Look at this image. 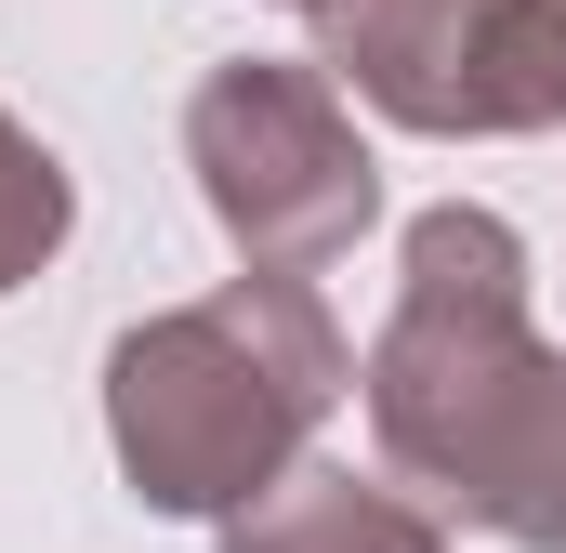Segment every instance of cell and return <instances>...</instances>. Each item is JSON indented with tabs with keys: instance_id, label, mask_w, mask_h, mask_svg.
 <instances>
[{
	"instance_id": "5b68a950",
	"label": "cell",
	"mask_w": 566,
	"mask_h": 553,
	"mask_svg": "<svg viewBox=\"0 0 566 553\" xmlns=\"http://www.w3.org/2000/svg\"><path fill=\"white\" fill-rule=\"evenodd\" d=\"M224 553H448L409 488H382V474H356V461H290L277 488H251L238 514H224Z\"/></svg>"
},
{
	"instance_id": "6da1fadb",
	"label": "cell",
	"mask_w": 566,
	"mask_h": 553,
	"mask_svg": "<svg viewBox=\"0 0 566 553\" xmlns=\"http://www.w3.org/2000/svg\"><path fill=\"white\" fill-rule=\"evenodd\" d=\"M356 409L396 488L514 553H566V343L527 330V238L488 198H434L409 225Z\"/></svg>"
},
{
	"instance_id": "277c9868",
	"label": "cell",
	"mask_w": 566,
	"mask_h": 553,
	"mask_svg": "<svg viewBox=\"0 0 566 553\" xmlns=\"http://www.w3.org/2000/svg\"><path fill=\"white\" fill-rule=\"evenodd\" d=\"M316 66L422 145H488L514 133L501 106V0H303Z\"/></svg>"
},
{
	"instance_id": "52a82bcc",
	"label": "cell",
	"mask_w": 566,
	"mask_h": 553,
	"mask_svg": "<svg viewBox=\"0 0 566 553\" xmlns=\"http://www.w3.org/2000/svg\"><path fill=\"white\" fill-rule=\"evenodd\" d=\"M501 106L514 133H566V0H501Z\"/></svg>"
},
{
	"instance_id": "3957f363",
	"label": "cell",
	"mask_w": 566,
	"mask_h": 553,
	"mask_svg": "<svg viewBox=\"0 0 566 553\" xmlns=\"http://www.w3.org/2000/svg\"><path fill=\"white\" fill-rule=\"evenodd\" d=\"M185 171L211 198V225L238 238V264H343L382 225V158L356 133L343 80L316 53H238L185 93Z\"/></svg>"
},
{
	"instance_id": "7a4b0ae2",
	"label": "cell",
	"mask_w": 566,
	"mask_h": 553,
	"mask_svg": "<svg viewBox=\"0 0 566 553\" xmlns=\"http://www.w3.org/2000/svg\"><path fill=\"white\" fill-rule=\"evenodd\" d=\"M356 396V343L290 264H251L198 303H158L106 343V448L145 514H238L316 448V421Z\"/></svg>"
},
{
	"instance_id": "8992f818",
	"label": "cell",
	"mask_w": 566,
	"mask_h": 553,
	"mask_svg": "<svg viewBox=\"0 0 566 553\" xmlns=\"http://www.w3.org/2000/svg\"><path fill=\"white\" fill-rule=\"evenodd\" d=\"M66 225H80V185H66V158L27 133L13 106H0V290H27V276L66 251Z\"/></svg>"
}]
</instances>
